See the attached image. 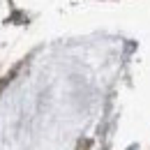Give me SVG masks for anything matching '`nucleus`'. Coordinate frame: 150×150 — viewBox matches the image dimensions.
Returning <instances> with one entry per match:
<instances>
[]
</instances>
